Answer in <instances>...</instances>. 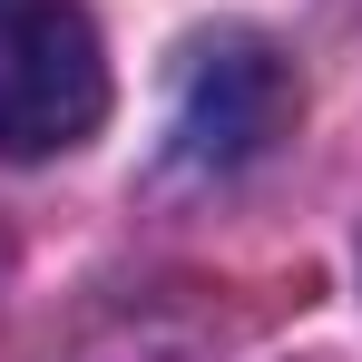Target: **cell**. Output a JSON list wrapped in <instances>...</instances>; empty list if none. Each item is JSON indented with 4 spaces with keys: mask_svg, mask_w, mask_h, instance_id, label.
<instances>
[{
    "mask_svg": "<svg viewBox=\"0 0 362 362\" xmlns=\"http://www.w3.org/2000/svg\"><path fill=\"white\" fill-rule=\"evenodd\" d=\"M108 118V49L78 0H0V157H59Z\"/></svg>",
    "mask_w": 362,
    "mask_h": 362,
    "instance_id": "1",
    "label": "cell"
},
{
    "mask_svg": "<svg viewBox=\"0 0 362 362\" xmlns=\"http://www.w3.org/2000/svg\"><path fill=\"white\" fill-rule=\"evenodd\" d=\"M294 118H303V88H294V69H284V49L255 40V30H216V40H196L186 69H177L167 137H177V167L235 177L274 137H294Z\"/></svg>",
    "mask_w": 362,
    "mask_h": 362,
    "instance_id": "2",
    "label": "cell"
}]
</instances>
